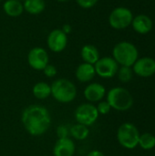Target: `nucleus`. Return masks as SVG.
I'll return each instance as SVG.
<instances>
[{"label":"nucleus","instance_id":"1","mask_svg":"<svg viewBox=\"0 0 155 156\" xmlns=\"http://www.w3.org/2000/svg\"><path fill=\"white\" fill-rule=\"evenodd\" d=\"M21 120L26 130L33 136L42 135L51 124L49 112L40 105H30L26 108L22 112Z\"/></svg>","mask_w":155,"mask_h":156},{"label":"nucleus","instance_id":"2","mask_svg":"<svg viewBox=\"0 0 155 156\" xmlns=\"http://www.w3.org/2000/svg\"><path fill=\"white\" fill-rule=\"evenodd\" d=\"M113 58L118 64L131 67L138 59V50L136 47L130 42L122 41L118 43L113 48Z\"/></svg>","mask_w":155,"mask_h":156},{"label":"nucleus","instance_id":"3","mask_svg":"<svg viewBox=\"0 0 155 156\" xmlns=\"http://www.w3.org/2000/svg\"><path fill=\"white\" fill-rule=\"evenodd\" d=\"M50 88L53 98L62 103L72 101L77 94L75 85L70 80L66 79H59L55 80Z\"/></svg>","mask_w":155,"mask_h":156},{"label":"nucleus","instance_id":"4","mask_svg":"<svg viewBox=\"0 0 155 156\" xmlns=\"http://www.w3.org/2000/svg\"><path fill=\"white\" fill-rule=\"evenodd\" d=\"M107 101L111 108L117 111H127L132 106L133 98L126 89L117 87L108 92Z\"/></svg>","mask_w":155,"mask_h":156},{"label":"nucleus","instance_id":"5","mask_svg":"<svg viewBox=\"0 0 155 156\" xmlns=\"http://www.w3.org/2000/svg\"><path fill=\"white\" fill-rule=\"evenodd\" d=\"M120 144L127 149H133L139 144L140 133L138 129L132 123H123L120 126L117 133Z\"/></svg>","mask_w":155,"mask_h":156},{"label":"nucleus","instance_id":"6","mask_svg":"<svg viewBox=\"0 0 155 156\" xmlns=\"http://www.w3.org/2000/svg\"><path fill=\"white\" fill-rule=\"evenodd\" d=\"M133 16L130 9L120 6L115 8L110 15V25L115 29H124L128 27L132 22Z\"/></svg>","mask_w":155,"mask_h":156},{"label":"nucleus","instance_id":"7","mask_svg":"<svg viewBox=\"0 0 155 156\" xmlns=\"http://www.w3.org/2000/svg\"><path fill=\"white\" fill-rule=\"evenodd\" d=\"M99 117V112L97 107L90 104L84 103L79 105L75 111V119L79 124L85 126L92 125Z\"/></svg>","mask_w":155,"mask_h":156},{"label":"nucleus","instance_id":"8","mask_svg":"<svg viewBox=\"0 0 155 156\" xmlns=\"http://www.w3.org/2000/svg\"><path fill=\"white\" fill-rule=\"evenodd\" d=\"M95 71L96 73L105 79L112 78L118 72V63L113 58L104 57L102 58H99V60L95 63Z\"/></svg>","mask_w":155,"mask_h":156},{"label":"nucleus","instance_id":"9","mask_svg":"<svg viewBox=\"0 0 155 156\" xmlns=\"http://www.w3.org/2000/svg\"><path fill=\"white\" fill-rule=\"evenodd\" d=\"M27 61L34 69L43 70L48 64V55L44 48H34L28 53Z\"/></svg>","mask_w":155,"mask_h":156},{"label":"nucleus","instance_id":"10","mask_svg":"<svg viewBox=\"0 0 155 156\" xmlns=\"http://www.w3.org/2000/svg\"><path fill=\"white\" fill-rule=\"evenodd\" d=\"M133 71L143 78L153 76L155 73V60L149 57L137 59L133 64Z\"/></svg>","mask_w":155,"mask_h":156},{"label":"nucleus","instance_id":"11","mask_svg":"<svg viewBox=\"0 0 155 156\" xmlns=\"http://www.w3.org/2000/svg\"><path fill=\"white\" fill-rule=\"evenodd\" d=\"M67 35L62 30L55 29L49 33L48 37V46L50 50L54 52H60L67 47Z\"/></svg>","mask_w":155,"mask_h":156},{"label":"nucleus","instance_id":"12","mask_svg":"<svg viewBox=\"0 0 155 156\" xmlns=\"http://www.w3.org/2000/svg\"><path fill=\"white\" fill-rule=\"evenodd\" d=\"M75 153V144L74 142L68 138H59L53 150L54 156H73Z\"/></svg>","mask_w":155,"mask_h":156},{"label":"nucleus","instance_id":"13","mask_svg":"<svg viewBox=\"0 0 155 156\" xmlns=\"http://www.w3.org/2000/svg\"><path fill=\"white\" fill-rule=\"evenodd\" d=\"M133 29L139 34H147L153 28V21L146 15H138L132 22Z\"/></svg>","mask_w":155,"mask_h":156},{"label":"nucleus","instance_id":"14","mask_svg":"<svg viewBox=\"0 0 155 156\" xmlns=\"http://www.w3.org/2000/svg\"><path fill=\"white\" fill-rule=\"evenodd\" d=\"M105 95V88L100 83H91L84 90L85 98L90 101H99Z\"/></svg>","mask_w":155,"mask_h":156},{"label":"nucleus","instance_id":"15","mask_svg":"<svg viewBox=\"0 0 155 156\" xmlns=\"http://www.w3.org/2000/svg\"><path fill=\"white\" fill-rule=\"evenodd\" d=\"M96 74L95 68L93 65L89 63L80 64L76 70V77L81 82H88L91 80Z\"/></svg>","mask_w":155,"mask_h":156},{"label":"nucleus","instance_id":"16","mask_svg":"<svg viewBox=\"0 0 155 156\" xmlns=\"http://www.w3.org/2000/svg\"><path fill=\"white\" fill-rule=\"evenodd\" d=\"M81 58L86 63L93 65L99 60L100 54L96 47L92 45H86L81 49Z\"/></svg>","mask_w":155,"mask_h":156},{"label":"nucleus","instance_id":"17","mask_svg":"<svg viewBox=\"0 0 155 156\" xmlns=\"http://www.w3.org/2000/svg\"><path fill=\"white\" fill-rule=\"evenodd\" d=\"M24 6L18 0H7L4 4V11L10 16H18L23 13Z\"/></svg>","mask_w":155,"mask_h":156},{"label":"nucleus","instance_id":"18","mask_svg":"<svg viewBox=\"0 0 155 156\" xmlns=\"http://www.w3.org/2000/svg\"><path fill=\"white\" fill-rule=\"evenodd\" d=\"M24 9L32 15H37L45 9L44 0H25Z\"/></svg>","mask_w":155,"mask_h":156},{"label":"nucleus","instance_id":"19","mask_svg":"<svg viewBox=\"0 0 155 156\" xmlns=\"http://www.w3.org/2000/svg\"><path fill=\"white\" fill-rule=\"evenodd\" d=\"M33 94L39 100L47 99L51 94V88L45 82H38L33 88Z\"/></svg>","mask_w":155,"mask_h":156},{"label":"nucleus","instance_id":"20","mask_svg":"<svg viewBox=\"0 0 155 156\" xmlns=\"http://www.w3.org/2000/svg\"><path fill=\"white\" fill-rule=\"evenodd\" d=\"M70 133L77 140H85L89 136L90 131L87 126L78 123L71 127Z\"/></svg>","mask_w":155,"mask_h":156},{"label":"nucleus","instance_id":"21","mask_svg":"<svg viewBox=\"0 0 155 156\" xmlns=\"http://www.w3.org/2000/svg\"><path fill=\"white\" fill-rule=\"evenodd\" d=\"M138 144L144 150H151L155 146V136L148 133H143L140 135Z\"/></svg>","mask_w":155,"mask_h":156},{"label":"nucleus","instance_id":"22","mask_svg":"<svg viewBox=\"0 0 155 156\" xmlns=\"http://www.w3.org/2000/svg\"><path fill=\"white\" fill-rule=\"evenodd\" d=\"M118 77L119 80L122 82H128L132 78V70L131 67L122 66L120 69H118Z\"/></svg>","mask_w":155,"mask_h":156},{"label":"nucleus","instance_id":"23","mask_svg":"<svg viewBox=\"0 0 155 156\" xmlns=\"http://www.w3.org/2000/svg\"><path fill=\"white\" fill-rule=\"evenodd\" d=\"M111 105L108 103V101H101L98 107H97V110H98V112L100 113V114H107L110 112L111 111Z\"/></svg>","mask_w":155,"mask_h":156},{"label":"nucleus","instance_id":"24","mask_svg":"<svg viewBox=\"0 0 155 156\" xmlns=\"http://www.w3.org/2000/svg\"><path fill=\"white\" fill-rule=\"evenodd\" d=\"M98 1L99 0H77V3L83 8H90L94 6Z\"/></svg>","mask_w":155,"mask_h":156},{"label":"nucleus","instance_id":"25","mask_svg":"<svg viewBox=\"0 0 155 156\" xmlns=\"http://www.w3.org/2000/svg\"><path fill=\"white\" fill-rule=\"evenodd\" d=\"M45 75L48 78H51V77H54L56 74H57V69L53 66V65H47L45 67V69H43Z\"/></svg>","mask_w":155,"mask_h":156},{"label":"nucleus","instance_id":"26","mask_svg":"<svg viewBox=\"0 0 155 156\" xmlns=\"http://www.w3.org/2000/svg\"><path fill=\"white\" fill-rule=\"evenodd\" d=\"M87 156H104V154L101 152L95 150V151H91L90 153H89V154Z\"/></svg>","mask_w":155,"mask_h":156},{"label":"nucleus","instance_id":"27","mask_svg":"<svg viewBox=\"0 0 155 156\" xmlns=\"http://www.w3.org/2000/svg\"><path fill=\"white\" fill-rule=\"evenodd\" d=\"M66 35L68 34V33H69L70 31H71V27H70V26H69V25H65L64 27H63V30H62Z\"/></svg>","mask_w":155,"mask_h":156},{"label":"nucleus","instance_id":"28","mask_svg":"<svg viewBox=\"0 0 155 156\" xmlns=\"http://www.w3.org/2000/svg\"><path fill=\"white\" fill-rule=\"evenodd\" d=\"M57 1H59V2H65V1H68V0H57Z\"/></svg>","mask_w":155,"mask_h":156},{"label":"nucleus","instance_id":"29","mask_svg":"<svg viewBox=\"0 0 155 156\" xmlns=\"http://www.w3.org/2000/svg\"><path fill=\"white\" fill-rule=\"evenodd\" d=\"M18 1H21V0H18Z\"/></svg>","mask_w":155,"mask_h":156},{"label":"nucleus","instance_id":"30","mask_svg":"<svg viewBox=\"0 0 155 156\" xmlns=\"http://www.w3.org/2000/svg\"><path fill=\"white\" fill-rule=\"evenodd\" d=\"M0 1H1V0H0Z\"/></svg>","mask_w":155,"mask_h":156}]
</instances>
